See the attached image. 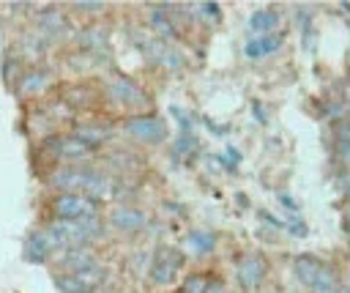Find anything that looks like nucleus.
<instances>
[{
  "label": "nucleus",
  "mask_w": 350,
  "mask_h": 293,
  "mask_svg": "<svg viewBox=\"0 0 350 293\" xmlns=\"http://www.w3.org/2000/svg\"><path fill=\"white\" fill-rule=\"evenodd\" d=\"M44 235H46V241H49L52 249L85 246V241H90L79 219H55V222L44 230Z\"/></svg>",
  "instance_id": "nucleus-1"
},
{
  "label": "nucleus",
  "mask_w": 350,
  "mask_h": 293,
  "mask_svg": "<svg viewBox=\"0 0 350 293\" xmlns=\"http://www.w3.org/2000/svg\"><path fill=\"white\" fill-rule=\"evenodd\" d=\"M183 266V255L172 246H159L150 257V266H148V277L153 285H170L178 274V268Z\"/></svg>",
  "instance_id": "nucleus-2"
},
{
  "label": "nucleus",
  "mask_w": 350,
  "mask_h": 293,
  "mask_svg": "<svg viewBox=\"0 0 350 293\" xmlns=\"http://www.w3.org/2000/svg\"><path fill=\"white\" fill-rule=\"evenodd\" d=\"M52 211L57 219H85L98 214V200H90L85 194H60L52 203Z\"/></svg>",
  "instance_id": "nucleus-3"
},
{
  "label": "nucleus",
  "mask_w": 350,
  "mask_h": 293,
  "mask_svg": "<svg viewBox=\"0 0 350 293\" xmlns=\"http://www.w3.org/2000/svg\"><path fill=\"white\" fill-rule=\"evenodd\" d=\"M123 131L139 142H161L167 137V126L164 120L153 118V115H137V118H129L123 123Z\"/></svg>",
  "instance_id": "nucleus-4"
},
{
  "label": "nucleus",
  "mask_w": 350,
  "mask_h": 293,
  "mask_svg": "<svg viewBox=\"0 0 350 293\" xmlns=\"http://www.w3.org/2000/svg\"><path fill=\"white\" fill-rule=\"evenodd\" d=\"M235 274H238V282L243 290H254L260 282H262V274H265V260L262 255L252 252V255H241L238 263H235Z\"/></svg>",
  "instance_id": "nucleus-5"
},
{
  "label": "nucleus",
  "mask_w": 350,
  "mask_h": 293,
  "mask_svg": "<svg viewBox=\"0 0 350 293\" xmlns=\"http://www.w3.org/2000/svg\"><path fill=\"white\" fill-rule=\"evenodd\" d=\"M49 148L55 151V156L57 159H63V162H68V164H74V162H82V159H88L90 153H93V148L90 145H85L79 137H55L52 142H49Z\"/></svg>",
  "instance_id": "nucleus-6"
},
{
  "label": "nucleus",
  "mask_w": 350,
  "mask_h": 293,
  "mask_svg": "<svg viewBox=\"0 0 350 293\" xmlns=\"http://www.w3.org/2000/svg\"><path fill=\"white\" fill-rule=\"evenodd\" d=\"M88 173H90V170H82V167H77V164H66V167H60V170L52 175V186L60 189L63 194H79L82 186H85Z\"/></svg>",
  "instance_id": "nucleus-7"
},
{
  "label": "nucleus",
  "mask_w": 350,
  "mask_h": 293,
  "mask_svg": "<svg viewBox=\"0 0 350 293\" xmlns=\"http://www.w3.org/2000/svg\"><path fill=\"white\" fill-rule=\"evenodd\" d=\"M109 93H112L118 101L129 104V107H148V96H145L129 77H112V79H109Z\"/></svg>",
  "instance_id": "nucleus-8"
},
{
  "label": "nucleus",
  "mask_w": 350,
  "mask_h": 293,
  "mask_svg": "<svg viewBox=\"0 0 350 293\" xmlns=\"http://www.w3.org/2000/svg\"><path fill=\"white\" fill-rule=\"evenodd\" d=\"M79 194H85V197H90V200L115 197V194H118V183H115V178H112V175H104V173H93V170H90Z\"/></svg>",
  "instance_id": "nucleus-9"
},
{
  "label": "nucleus",
  "mask_w": 350,
  "mask_h": 293,
  "mask_svg": "<svg viewBox=\"0 0 350 293\" xmlns=\"http://www.w3.org/2000/svg\"><path fill=\"white\" fill-rule=\"evenodd\" d=\"M63 33H66V14L60 8H55V5L44 8L38 14V36L44 41H49V38H57Z\"/></svg>",
  "instance_id": "nucleus-10"
},
{
  "label": "nucleus",
  "mask_w": 350,
  "mask_h": 293,
  "mask_svg": "<svg viewBox=\"0 0 350 293\" xmlns=\"http://www.w3.org/2000/svg\"><path fill=\"white\" fill-rule=\"evenodd\" d=\"M109 222L118 227V230H126V233H134V230H142L145 227V214L134 205H120L109 214Z\"/></svg>",
  "instance_id": "nucleus-11"
},
{
  "label": "nucleus",
  "mask_w": 350,
  "mask_h": 293,
  "mask_svg": "<svg viewBox=\"0 0 350 293\" xmlns=\"http://www.w3.org/2000/svg\"><path fill=\"white\" fill-rule=\"evenodd\" d=\"M77 41H79V47H82L85 52H90V55H104L107 47H109V33H107L104 27H98V25H90V27L79 30Z\"/></svg>",
  "instance_id": "nucleus-12"
},
{
  "label": "nucleus",
  "mask_w": 350,
  "mask_h": 293,
  "mask_svg": "<svg viewBox=\"0 0 350 293\" xmlns=\"http://www.w3.org/2000/svg\"><path fill=\"white\" fill-rule=\"evenodd\" d=\"M282 41H284V36H282V33H268V36H257V38L246 41L243 52H246V58H265V55L276 52V49L282 47Z\"/></svg>",
  "instance_id": "nucleus-13"
},
{
  "label": "nucleus",
  "mask_w": 350,
  "mask_h": 293,
  "mask_svg": "<svg viewBox=\"0 0 350 293\" xmlns=\"http://www.w3.org/2000/svg\"><path fill=\"white\" fill-rule=\"evenodd\" d=\"M71 279L79 285V290H82V293H88V290H93V288H101V285H104L107 271H104L98 263H93V266L79 268V271H71Z\"/></svg>",
  "instance_id": "nucleus-14"
},
{
  "label": "nucleus",
  "mask_w": 350,
  "mask_h": 293,
  "mask_svg": "<svg viewBox=\"0 0 350 293\" xmlns=\"http://www.w3.org/2000/svg\"><path fill=\"white\" fill-rule=\"evenodd\" d=\"M49 82H52V74H49L46 68H33V71L22 74V79H19V93H22V96H36V93H41L44 88H49Z\"/></svg>",
  "instance_id": "nucleus-15"
},
{
  "label": "nucleus",
  "mask_w": 350,
  "mask_h": 293,
  "mask_svg": "<svg viewBox=\"0 0 350 293\" xmlns=\"http://www.w3.org/2000/svg\"><path fill=\"white\" fill-rule=\"evenodd\" d=\"M49 252H52V246H49L44 230L27 235V241H25V260L27 263H44L49 257Z\"/></svg>",
  "instance_id": "nucleus-16"
},
{
  "label": "nucleus",
  "mask_w": 350,
  "mask_h": 293,
  "mask_svg": "<svg viewBox=\"0 0 350 293\" xmlns=\"http://www.w3.org/2000/svg\"><path fill=\"white\" fill-rule=\"evenodd\" d=\"M276 22H279V14H276L273 8H260V11H254V14L249 16V33H252L254 38H257V36H268V33H273Z\"/></svg>",
  "instance_id": "nucleus-17"
},
{
  "label": "nucleus",
  "mask_w": 350,
  "mask_h": 293,
  "mask_svg": "<svg viewBox=\"0 0 350 293\" xmlns=\"http://www.w3.org/2000/svg\"><path fill=\"white\" fill-rule=\"evenodd\" d=\"M183 244H186V249H189L191 255L202 257V255H208V252L216 249V235H213L211 230H191V233L183 238Z\"/></svg>",
  "instance_id": "nucleus-18"
},
{
  "label": "nucleus",
  "mask_w": 350,
  "mask_h": 293,
  "mask_svg": "<svg viewBox=\"0 0 350 293\" xmlns=\"http://www.w3.org/2000/svg\"><path fill=\"white\" fill-rule=\"evenodd\" d=\"M60 263H63V266L68 268V274H71V271H79V268H85V266H93V263H96V255H93V249H88V244H85V246H71V249H63Z\"/></svg>",
  "instance_id": "nucleus-19"
},
{
  "label": "nucleus",
  "mask_w": 350,
  "mask_h": 293,
  "mask_svg": "<svg viewBox=\"0 0 350 293\" xmlns=\"http://www.w3.org/2000/svg\"><path fill=\"white\" fill-rule=\"evenodd\" d=\"M150 27L156 30V36L164 41V38H175L178 36V25L170 19V14H167V8L164 5H156V8H150Z\"/></svg>",
  "instance_id": "nucleus-20"
},
{
  "label": "nucleus",
  "mask_w": 350,
  "mask_h": 293,
  "mask_svg": "<svg viewBox=\"0 0 350 293\" xmlns=\"http://www.w3.org/2000/svg\"><path fill=\"white\" fill-rule=\"evenodd\" d=\"M320 268H323V260L314 257V255H298V257H295V277H298L301 285H306V288L314 282V277H317Z\"/></svg>",
  "instance_id": "nucleus-21"
},
{
  "label": "nucleus",
  "mask_w": 350,
  "mask_h": 293,
  "mask_svg": "<svg viewBox=\"0 0 350 293\" xmlns=\"http://www.w3.org/2000/svg\"><path fill=\"white\" fill-rule=\"evenodd\" d=\"M336 271L328 266V263H323V268L317 271V277H314V282L309 285V293H336Z\"/></svg>",
  "instance_id": "nucleus-22"
},
{
  "label": "nucleus",
  "mask_w": 350,
  "mask_h": 293,
  "mask_svg": "<svg viewBox=\"0 0 350 293\" xmlns=\"http://www.w3.org/2000/svg\"><path fill=\"white\" fill-rule=\"evenodd\" d=\"M74 137H79L85 145H90V148L96 151V145H101V142L109 137V131H107L104 126H79Z\"/></svg>",
  "instance_id": "nucleus-23"
},
{
  "label": "nucleus",
  "mask_w": 350,
  "mask_h": 293,
  "mask_svg": "<svg viewBox=\"0 0 350 293\" xmlns=\"http://www.w3.org/2000/svg\"><path fill=\"white\" fill-rule=\"evenodd\" d=\"M211 282H213V277H208V274H189L183 279V293H208Z\"/></svg>",
  "instance_id": "nucleus-24"
},
{
  "label": "nucleus",
  "mask_w": 350,
  "mask_h": 293,
  "mask_svg": "<svg viewBox=\"0 0 350 293\" xmlns=\"http://www.w3.org/2000/svg\"><path fill=\"white\" fill-rule=\"evenodd\" d=\"M191 151H197L194 134H180L178 142H175V153H191Z\"/></svg>",
  "instance_id": "nucleus-25"
},
{
  "label": "nucleus",
  "mask_w": 350,
  "mask_h": 293,
  "mask_svg": "<svg viewBox=\"0 0 350 293\" xmlns=\"http://www.w3.org/2000/svg\"><path fill=\"white\" fill-rule=\"evenodd\" d=\"M238 159H241V153H238L235 148H227V151L219 156V162H221V164H227V167H235V164H238Z\"/></svg>",
  "instance_id": "nucleus-26"
},
{
  "label": "nucleus",
  "mask_w": 350,
  "mask_h": 293,
  "mask_svg": "<svg viewBox=\"0 0 350 293\" xmlns=\"http://www.w3.org/2000/svg\"><path fill=\"white\" fill-rule=\"evenodd\" d=\"M74 8H77V11H88V14H93V11H104L101 3H74Z\"/></svg>",
  "instance_id": "nucleus-27"
},
{
  "label": "nucleus",
  "mask_w": 350,
  "mask_h": 293,
  "mask_svg": "<svg viewBox=\"0 0 350 293\" xmlns=\"http://www.w3.org/2000/svg\"><path fill=\"white\" fill-rule=\"evenodd\" d=\"M336 293H347V288H345V285H339V288H336Z\"/></svg>",
  "instance_id": "nucleus-28"
}]
</instances>
